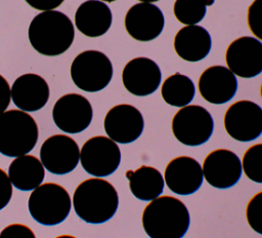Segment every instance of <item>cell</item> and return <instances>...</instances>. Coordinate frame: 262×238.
<instances>
[{"instance_id":"6da1fadb","label":"cell","mask_w":262,"mask_h":238,"mask_svg":"<svg viewBox=\"0 0 262 238\" xmlns=\"http://www.w3.org/2000/svg\"><path fill=\"white\" fill-rule=\"evenodd\" d=\"M28 37L40 54L56 56L64 53L73 44L75 29L70 17L58 10L38 13L30 23Z\"/></svg>"},{"instance_id":"7a4b0ae2","label":"cell","mask_w":262,"mask_h":238,"mask_svg":"<svg viewBox=\"0 0 262 238\" xmlns=\"http://www.w3.org/2000/svg\"><path fill=\"white\" fill-rule=\"evenodd\" d=\"M72 202L76 214L82 221L98 225L115 215L119 207V196L110 182L91 177L77 186Z\"/></svg>"},{"instance_id":"3957f363","label":"cell","mask_w":262,"mask_h":238,"mask_svg":"<svg viewBox=\"0 0 262 238\" xmlns=\"http://www.w3.org/2000/svg\"><path fill=\"white\" fill-rule=\"evenodd\" d=\"M190 225L186 205L173 196H159L145 206L142 227L151 238H181Z\"/></svg>"},{"instance_id":"277c9868","label":"cell","mask_w":262,"mask_h":238,"mask_svg":"<svg viewBox=\"0 0 262 238\" xmlns=\"http://www.w3.org/2000/svg\"><path fill=\"white\" fill-rule=\"evenodd\" d=\"M39 137L35 119L26 111L11 109L0 114V153L17 157L31 152Z\"/></svg>"},{"instance_id":"5b68a950","label":"cell","mask_w":262,"mask_h":238,"mask_svg":"<svg viewBox=\"0 0 262 238\" xmlns=\"http://www.w3.org/2000/svg\"><path fill=\"white\" fill-rule=\"evenodd\" d=\"M72 200L69 192L56 183L41 184L34 190L28 200L31 216L40 225L56 226L69 215Z\"/></svg>"},{"instance_id":"8992f818","label":"cell","mask_w":262,"mask_h":238,"mask_svg":"<svg viewBox=\"0 0 262 238\" xmlns=\"http://www.w3.org/2000/svg\"><path fill=\"white\" fill-rule=\"evenodd\" d=\"M74 84L81 90L97 92L111 82L114 69L111 60L101 51L85 50L72 62L70 69Z\"/></svg>"},{"instance_id":"52a82bcc","label":"cell","mask_w":262,"mask_h":238,"mask_svg":"<svg viewBox=\"0 0 262 238\" xmlns=\"http://www.w3.org/2000/svg\"><path fill=\"white\" fill-rule=\"evenodd\" d=\"M171 127L179 143L196 147L210 140L214 130V120L206 108L199 105H186L174 115Z\"/></svg>"},{"instance_id":"ba28073f","label":"cell","mask_w":262,"mask_h":238,"mask_svg":"<svg viewBox=\"0 0 262 238\" xmlns=\"http://www.w3.org/2000/svg\"><path fill=\"white\" fill-rule=\"evenodd\" d=\"M83 169L92 176L103 177L114 173L121 163V151L112 138L95 135L87 140L80 150Z\"/></svg>"},{"instance_id":"9c48e42d","label":"cell","mask_w":262,"mask_h":238,"mask_svg":"<svg viewBox=\"0 0 262 238\" xmlns=\"http://www.w3.org/2000/svg\"><path fill=\"white\" fill-rule=\"evenodd\" d=\"M224 128L237 142L248 143L262 133V108L248 100H242L228 107L224 115Z\"/></svg>"},{"instance_id":"30bf717a","label":"cell","mask_w":262,"mask_h":238,"mask_svg":"<svg viewBox=\"0 0 262 238\" xmlns=\"http://www.w3.org/2000/svg\"><path fill=\"white\" fill-rule=\"evenodd\" d=\"M93 110L90 102L79 93H68L60 96L52 108L54 124L66 133L84 131L91 123Z\"/></svg>"},{"instance_id":"8fae6325","label":"cell","mask_w":262,"mask_h":238,"mask_svg":"<svg viewBox=\"0 0 262 238\" xmlns=\"http://www.w3.org/2000/svg\"><path fill=\"white\" fill-rule=\"evenodd\" d=\"M227 68L241 78H254L262 73V42L256 37L242 36L225 51Z\"/></svg>"},{"instance_id":"7c38bea8","label":"cell","mask_w":262,"mask_h":238,"mask_svg":"<svg viewBox=\"0 0 262 238\" xmlns=\"http://www.w3.org/2000/svg\"><path fill=\"white\" fill-rule=\"evenodd\" d=\"M40 160L51 173L63 175L72 172L80 161V149L74 138L66 134H53L40 148Z\"/></svg>"},{"instance_id":"4fadbf2b","label":"cell","mask_w":262,"mask_h":238,"mask_svg":"<svg viewBox=\"0 0 262 238\" xmlns=\"http://www.w3.org/2000/svg\"><path fill=\"white\" fill-rule=\"evenodd\" d=\"M103 127L110 138L126 145L135 142L142 134L144 120L137 108L129 104H120L107 111Z\"/></svg>"},{"instance_id":"5bb4252c","label":"cell","mask_w":262,"mask_h":238,"mask_svg":"<svg viewBox=\"0 0 262 238\" xmlns=\"http://www.w3.org/2000/svg\"><path fill=\"white\" fill-rule=\"evenodd\" d=\"M204 179L217 189H228L237 184L242 176L243 166L238 156L227 149L210 152L202 166Z\"/></svg>"},{"instance_id":"9a60e30c","label":"cell","mask_w":262,"mask_h":238,"mask_svg":"<svg viewBox=\"0 0 262 238\" xmlns=\"http://www.w3.org/2000/svg\"><path fill=\"white\" fill-rule=\"evenodd\" d=\"M124 24L127 33L133 39L148 42L161 35L165 26V18L157 5L149 2H139L128 9Z\"/></svg>"},{"instance_id":"2e32d148","label":"cell","mask_w":262,"mask_h":238,"mask_svg":"<svg viewBox=\"0 0 262 238\" xmlns=\"http://www.w3.org/2000/svg\"><path fill=\"white\" fill-rule=\"evenodd\" d=\"M162 81V72L151 58L138 56L129 61L122 72L124 87L131 94L146 96L154 93Z\"/></svg>"},{"instance_id":"e0dca14e","label":"cell","mask_w":262,"mask_h":238,"mask_svg":"<svg viewBox=\"0 0 262 238\" xmlns=\"http://www.w3.org/2000/svg\"><path fill=\"white\" fill-rule=\"evenodd\" d=\"M164 181L173 193L182 196L191 195L203 185V169L194 158L178 156L167 164Z\"/></svg>"},{"instance_id":"ac0fdd59","label":"cell","mask_w":262,"mask_h":238,"mask_svg":"<svg viewBox=\"0 0 262 238\" xmlns=\"http://www.w3.org/2000/svg\"><path fill=\"white\" fill-rule=\"evenodd\" d=\"M198 87L204 100L214 105H222L235 95L237 80L228 68L216 65L207 68L201 74Z\"/></svg>"},{"instance_id":"d6986e66","label":"cell","mask_w":262,"mask_h":238,"mask_svg":"<svg viewBox=\"0 0 262 238\" xmlns=\"http://www.w3.org/2000/svg\"><path fill=\"white\" fill-rule=\"evenodd\" d=\"M12 103L26 112L41 110L48 102L50 90L46 80L38 74L27 73L17 77L10 89Z\"/></svg>"},{"instance_id":"ffe728a7","label":"cell","mask_w":262,"mask_h":238,"mask_svg":"<svg viewBox=\"0 0 262 238\" xmlns=\"http://www.w3.org/2000/svg\"><path fill=\"white\" fill-rule=\"evenodd\" d=\"M112 22V11L101 0H87L79 5L75 13L76 28L90 38L104 35L110 30Z\"/></svg>"},{"instance_id":"44dd1931","label":"cell","mask_w":262,"mask_h":238,"mask_svg":"<svg viewBox=\"0 0 262 238\" xmlns=\"http://www.w3.org/2000/svg\"><path fill=\"white\" fill-rule=\"evenodd\" d=\"M173 45L180 58L195 63L204 60L210 53L212 39L204 27L187 25L176 33Z\"/></svg>"},{"instance_id":"7402d4cb","label":"cell","mask_w":262,"mask_h":238,"mask_svg":"<svg viewBox=\"0 0 262 238\" xmlns=\"http://www.w3.org/2000/svg\"><path fill=\"white\" fill-rule=\"evenodd\" d=\"M8 176L14 188L32 191L40 186L45 176V167L40 159L33 155L14 157L8 167Z\"/></svg>"},{"instance_id":"603a6c76","label":"cell","mask_w":262,"mask_h":238,"mask_svg":"<svg viewBox=\"0 0 262 238\" xmlns=\"http://www.w3.org/2000/svg\"><path fill=\"white\" fill-rule=\"evenodd\" d=\"M126 177L132 195L141 201H150L163 193L164 176L152 166L142 165L135 170H127Z\"/></svg>"},{"instance_id":"cb8c5ba5","label":"cell","mask_w":262,"mask_h":238,"mask_svg":"<svg viewBox=\"0 0 262 238\" xmlns=\"http://www.w3.org/2000/svg\"><path fill=\"white\" fill-rule=\"evenodd\" d=\"M161 94L168 105L181 108L192 102L195 86L189 77L175 73L165 79L161 87Z\"/></svg>"},{"instance_id":"d4e9b609","label":"cell","mask_w":262,"mask_h":238,"mask_svg":"<svg viewBox=\"0 0 262 238\" xmlns=\"http://www.w3.org/2000/svg\"><path fill=\"white\" fill-rule=\"evenodd\" d=\"M173 12L179 23L196 25L205 17L207 6L203 0H175Z\"/></svg>"},{"instance_id":"484cf974","label":"cell","mask_w":262,"mask_h":238,"mask_svg":"<svg viewBox=\"0 0 262 238\" xmlns=\"http://www.w3.org/2000/svg\"><path fill=\"white\" fill-rule=\"evenodd\" d=\"M242 166L249 180L262 184V143L251 146L245 152Z\"/></svg>"},{"instance_id":"4316f807","label":"cell","mask_w":262,"mask_h":238,"mask_svg":"<svg viewBox=\"0 0 262 238\" xmlns=\"http://www.w3.org/2000/svg\"><path fill=\"white\" fill-rule=\"evenodd\" d=\"M246 217L249 226L262 235V191L256 193L248 202Z\"/></svg>"},{"instance_id":"83f0119b","label":"cell","mask_w":262,"mask_h":238,"mask_svg":"<svg viewBox=\"0 0 262 238\" xmlns=\"http://www.w3.org/2000/svg\"><path fill=\"white\" fill-rule=\"evenodd\" d=\"M247 23L252 34L262 41V0H254L248 7Z\"/></svg>"},{"instance_id":"f1b7e54d","label":"cell","mask_w":262,"mask_h":238,"mask_svg":"<svg viewBox=\"0 0 262 238\" xmlns=\"http://www.w3.org/2000/svg\"><path fill=\"white\" fill-rule=\"evenodd\" d=\"M36 235L24 224H11L0 232V238H35Z\"/></svg>"},{"instance_id":"f546056e","label":"cell","mask_w":262,"mask_h":238,"mask_svg":"<svg viewBox=\"0 0 262 238\" xmlns=\"http://www.w3.org/2000/svg\"><path fill=\"white\" fill-rule=\"evenodd\" d=\"M12 197V184L8 174L0 168V210L3 209Z\"/></svg>"},{"instance_id":"4dcf8cb0","label":"cell","mask_w":262,"mask_h":238,"mask_svg":"<svg viewBox=\"0 0 262 238\" xmlns=\"http://www.w3.org/2000/svg\"><path fill=\"white\" fill-rule=\"evenodd\" d=\"M11 92L7 80L0 74V114L6 111L10 104Z\"/></svg>"},{"instance_id":"1f68e13d","label":"cell","mask_w":262,"mask_h":238,"mask_svg":"<svg viewBox=\"0 0 262 238\" xmlns=\"http://www.w3.org/2000/svg\"><path fill=\"white\" fill-rule=\"evenodd\" d=\"M31 7L37 10H52L62 4L64 0H25Z\"/></svg>"},{"instance_id":"d6a6232c","label":"cell","mask_w":262,"mask_h":238,"mask_svg":"<svg viewBox=\"0 0 262 238\" xmlns=\"http://www.w3.org/2000/svg\"><path fill=\"white\" fill-rule=\"evenodd\" d=\"M203 2L205 3V5H206V6H211V5H213V4H214L215 0H203Z\"/></svg>"},{"instance_id":"836d02e7","label":"cell","mask_w":262,"mask_h":238,"mask_svg":"<svg viewBox=\"0 0 262 238\" xmlns=\"http://www.w3.org/2000/svg\"><path fill=\"white\" fill-rule=\"evenodd\" d=\"M140 2H149V3H152V2H157V1H160V0H138Z\"/></svg>"},{"instance_id":"e575fe53","label":"cell","mask_w":262,"mask_h":238,"mask_svg":"<svg viewBox=\"0 0 262 238\" xmlns=\"http://www.w3.org/2000/svg\"><path fill=\"white\" fill-rule=\"evenodd\" d=\"M101 1H104V2H114V1H117V0H101Z\"/></svg>"},{"instance_id":"d590c367","label":"cell","mask_w":262,"mask_h":238,"mask_svg":"<svg viewBox=\"0 0 262 238\" xmlns=\"http://www.w3.org/2000/svg\"><path fill=\"white\" fill-rule=\"evenodd\" d=\"M260 94H261V97H262V84H261V87H260Z\"/></svg>"}]
</instances>
